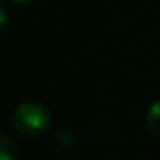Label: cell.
Instances as JSON below:
<instances>
[{"instance_id":"obj_5","label":"cell","mask_w":160,"mask_h":160,"mask_svg":"<svg viewBox=\"0 0 160 160\" xmlns=\"http://www.w3.org/2000/svg\"><path fill=\"white\" fill-rule=\"evenodd\" d=\"M6 23H8V10L2 4V8H0V25H2V28H6Z\"/></svg>"},{"instance_id":"obj_3","label":"cell","mask_w":160,"mask_h":160,"mask_svg":"<svg viewBox=\"0 0 160 160\" xmlns=\"http://www.w3.org/2000/svg\"><path fill=\"white\" fill-rule=\"evenodd\" d=\"M53 141H55L58 147H62V149H72V147H75V143H77V136H75V132H72L70 128L58 126V128L53 132Z\"/></svg>"},{"instance_id":"obj_2","label":"cell","mask_w":160,"mask_h":160,"mask_svg":"<svg viewBox=\"0 0 160 160\" xmlns=\"http://www.w3.org/2000/svg\"><path fill=\"white\" fill-rule=\"evenodd\" d=\"M145 126L156 139H160V100H154L149 106L145 113Z\"/></svg>"},{"instance_id":"obj_4","label":"cell","mask_w":160,"mask_h":160,"mask_svg":"<svg viewBox=\"0 0 160 160\" xmlns=\"http://www.w3.org/2000/svg\"><path fill=\"white\" fill-rule=\"evenodd\" d=\"M0 160H17V147L8 134L0 136Z\"/></svg>"},{"instance_id":"obj_6","label":"cell","mask_w":160,"mask_h":160,"mask_svg":"<svg viewBox=\"0 0 160 160\" xmlns=\"http://www.w3.org/2000/svg\"><path fill=\"white\" fill-rule=\"evenodd\" d=\"M10 2H15V4H30L34 0H10Z\"/></svg>"},{"instance_id":"obj_1","label":"cell","mask_w":160,"mask_h":160,"mask_svg":"<svg viewBox=\"0 0 160 160\" xmlns=\"http://www.w3.org/2000/svg\"><path fill=\"white\" fill-rule=\"evenodd\" d=\"M10 122L21 136L36 138L51 126V111L40 102H23L12 111Z\"/></svg>"}]
</instances>
